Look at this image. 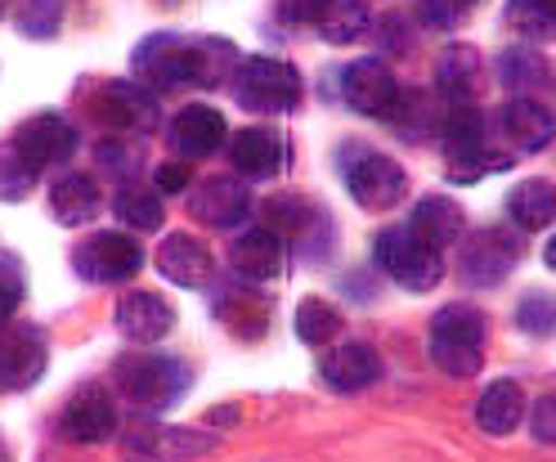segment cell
<instances>
[{
  "mask_svg": "<svg viewBox=\"0 0 556 462\" xmlns=\"http://www.w3.org/2000/svg\"><path fill=\"white\" fill-rule=\"evenodd\" d=\"M484 337H490V324L484 314L467 301L444 305L431 319V364L448 377H471L484 364Z\"/></svg>",
  "mask_w": 556,
  "mask_h": 462,
  "instance_id": "obj_1",
  "label": "cell"
},
{
  "mask_svg": "<svg viewBox=\"0 0 556 462\" xmlns=\"http://www.w3.org/2000/svg\"><path fill=\"white\" fill-rule=\"evenodd\" d=\"M113 373H117V390L130 404L144 409V413L170 409L189 390V382H193V373L176 360V354H157V350L122 354Z\"/></svg>",
  "mask_w": 556,
  "mask_h": 462,
  "instance_id": "obj_2",
  "label": "cell"
},
{
  "mask_svg": "<svg viewBox=\"0 0 556 462\" xmlns=\"http://www.w3.org/2000/svg\"><path fill=\"white\" fill-rule=\"evenodd\" d=\"M229 90H233V99L248 113L278 117V113H292L296 103H301V73H296L292 63H283V59L252 54V59L238 63Z\"/></svg>",
  "mask_w": 556,
  "mask_h": 462,
  "instance_id": "obj_3",
  "label": "cell"
},
{
  "mask_svg": "<svg viewBox=\"0 0 556 462\" xmlns=\"http://www.w3.org/2000/svg\"><path fill=\"white\" fill-rule=\"evenodd\" d=\"M372 261H377V270L387 274L391 283H400V288H408V292H431L435 283L444 278L440 247H431L427 238H417V234L404 229V225L377 234Z\"/></svg>",
  "mask_w": 556,
  "mask_h": 462,
  "instance_id": "obj_4",
  "label": "cell"
},
{
  "mask_svg": "<svg viewBox=\"0 0 556 462\" xmlns=\"http://www.w3.org/2000/svg\"><path fill=\"white\" fill-rule=\"evenodd\" d=\"M341 175H345V189H351V198L364 207V211H391L408 180H404V166L387 153H377V149H359L351 145L341 158Z\"/></svg>",
  "mask_w": 556,
  "mask_h": 462,
  "instance_id": "obj_5",
  "label": "cell"
},
{
  "mask_svg": "<svg viewBox=\"0 0 556 462\" xmlns=\"http://www.w3.org/2000/svg\"><path fill=\"white\" fill-rule=\"evenodd\" d=\"M130 73H135L139 86H149V90L193 86V37H180V32H153V37H144L135 46Z\"/></svg>",
  "mask_w": 556,
  "mask_h": 462,
  "instance_id": "obj_6",
  "label": "cell"
},
{
  "mask_svg": "<svg viewBox=\"0 0 556 462\" xmlns=\"http://www.w3.org/2000/svg\"><path fill=\"white\" fill-rule=\"evenodd\" d=\"M73 265L90 283H126L144 270V247H139L130 234H113V229L90 234L73 252Z\"/></svg>",
  "mask_w": 556,
  "mask_h": 462,
  "instance_id": "obj_7",
  "label": "cell"
},
{
  "mask_svg": "<svg viewBox=\"0 0 556 462\" xmlns=\"http://www.w3.org/2000/svg\"><path fill=\"white\" fill-rule=\"evenodd\" d=\"M400 82L395 73L381 59H355L351 67L341 73V99L351 103L359 117H377V122H391L395 103H400Z\"/></svg>",
  "mask_w": 556,
  "mask_h": 462,
  "instance_id": "obj_8",
  "label": "cell"
},
{
  "mask_svg": "<svg viewBox=\"0 0 556 462\" xmlns=\"http://www.w3.org/2000/svg\"><path fill=\"white\" fill-rule=\"evenodd\" d=\"M10 145L18 149V158L31 166V171H46V166H63L67 158L77 153V126L67 122L63 113H37V117H27Z\"/></svg>",
  "mask_w": 556,
  "mask_h": 462,
  "instance_id": "obj_9",
  "label": "cell"
},
{
  "mask_svg": "<svg viewBox=\"0 0 556 462\" xmlns=\"http://www.w3.org/2000/svg\"><path fill=\"white\" fill-rule=\"evenodd\" d=\"M248 207H252V193L238 175H206L189 189V216L206 229H233L248 221Z\"/></svg>",
  "mask_w": 556,
  "mask_h": 462,
  "instance_id": "obj_10",
  "label": "cell"
},
{
  "mask_svg": "<svg viewBox=\"0 0 556 462\" xmlns=\"http://www.w3.org/2000/svg\"><path fill=\"white\" fill-rule=\"evenodd\" d=\"M520 257V242L503 229H476L467 242H463V278L471 283V288H494V283H503L511 274Z\"/></svg>",
  "mask_w": 556,
  "mask_h": 462,
  "instance_id": "obj_11",
  "label": "cell"
},
{
  "mask_svg": "<svg viewBox=\"0 0 556 462\" xmlns=\"http://www.w3.org/2000/svg\"><path fill=\"white\" fill-rule=\"evenodd\" d=\"M63 436L77 445H99L117 436V400L103 386H81L63 409Z\"/></svg>",
  "mask_w": 556,
  "mask_h": 462,
  "instance_id": "obj_12",
  "label": "cell"
},
{
  "mask_svg": "<svg viewBox=\"0 0 556 462\" xmlns=\"http://www.w3.org/2000/svg\"><path fill=\"white\" fill-rule=\"evenodd\" d=\"M46 337L37 328H10L0 333V390H27L37 386L41 373H46Z\"/></svg>",
  "mask_w": 556,
  "mask_h": 462,
  "instance_id": "obj_13",
  "label": "cell"
},
{
  "mask_svg": "<svg viewBox=\"0 0 556 462\" xmlns=\"http://www.w3.org/2000/svg\"><path fill=\"white\" fill-rule=\"evenodd\" d=\"M176 328V310L157 292H126L117 301V333L135 346H153Z\"/></svg>",
  "mask_w": 556,
  "mask_h": 462,
  "instance_id": "obj_14",
  "label": "cell"
},
{
  "mask_svg": "<svg viewBox=\"0 0 556 462\" xmlns=\"http://www.w3.org/2000/svg\"><path fill=\"white\" fill-rule=\"evenodd\" d=\"M229 162L238 175H248V180H269V175L288 166V145L269 126H248V130L229 135Z\"/></svg>",
  "mask_w": 556,
  "mask_h": 462,
  "instance_id": "obj_15",
  "label": "cell"
},
{
  "mask_svg": "<svg viewBox=\"0 0 556 462\" xmlns=\"http://www.w3.org/2000/svg\"><path fill=\"white\" fill-rule=\"evenodd\" d=\"M94 113L103 122H113L117 130L126 126L144 130V126H157V95L139 82H109L94 99Z\"/></svg>",
  "mask_w": 556,
  "mask_h": 462,
  "instance_id": "obj_16",
  "label": "cell"
},
{
  "mask_svg": "<svg viewBox=\"0 0 556 462\" xmlns=\"http://www.w3.org/2000/svg\"><path fill=\"white\" fill-rule=\"evenodd\" d=\"M220 145H225V117L212 103H189V109H180L176 122H170V149L180 153V162L206 158Z\"/></svg>",
  "mask_w": 556,
  "mask_h": 462,
  "instance_id": "obj_17",
  "label": "cell"
},
{
  "mask_svg": "<svg viewBox=\"0 0 556 462\" xmlns=\"http://www.w3.org/2000/svg\"><path fill=\"white\" fill-rule=\"evenodd\" d=\"M212 270H216V261H212V252H206L202 238H193V234L162 238V247H157V274L170 278L176 288H202V283L212 278Z\"/></svg>",
  "mask_w": 556,
  "mask_h": 462,
  "instance_id": "obj_18",
  "label": "cell"
},
{
  "mask_svg": "<svg viewBox=\"0 0 556 462\" xmlns=\"http://www.w3.org/2000/svg\"><path fill=\"white\" fill-rule=\"evenodd\" d=\"M440 139H444V153L448 162H471L467 171H454V180H480V166L476 158H484V122H480V109L467 103V109H448V117L440 122Z\"/></svg>",
  "mask_w": 556,
  "mask_h": 462,
  "instance_id": "obj_19",
  "label": "cell"
},
{
  "mask_svg": "<svg viewBox=\"0 0 556 462\" xmlns=\"http://www.w3.org/2000/svg\"><path fill=\"white\" fill-rule=\"evenodd\" d=\"M229 265H233L238 278H248V283H269V278L283 274L288 247H283V238H278L274 229H248L233 242Z\"/></svg>",
  "mask_w": 556,
  "mask_h": 462,
  "instance_id": "obj_20",
  "label": "cell"
},
{
  "mask_svg": "<svg viewBox=\"0 0 556 462\" xmlns=\"http://www.w3.org/2000/svg\"><path fill=\"white\" fill-rule=\"evenodd\" d=\"M319 373H324V382L332 390H345V396H351V390H364V386H372L381 377V354L372 346H364V341H341V346H332L324 354Z\"/></svg>",
  "mask_w": 556,
  "mask_h": 462,
  "instance_id": "obj_21",
  "label": "cell"
},
{
  "mask_svg": "<svg viewBox=\"0 0 556 462\" xmlns=\"http://www.w3.org/2000/svg\"><path fill=\"white\" fill-rule=\"evenodd\" d=\"M126 445L139 453H153L162 462H185L212 449V436H198V432H180V426H157V422H135L126 426Z\"/></svg>",
  "mask_w": 556,
  "mask_h": 462,
  "instance_id": "obj_22",
  "label": "cell"
},
{
  "mask_svg": "<svg viewBox=\"0 0 556 462\" xmlns=\"http://www.w3.org/2000/svg\"><path fill=\"white\" fill-rule=\"evenodd\" d=\"M498 126H503V135L511 139V149H520V153H539V149H547L552 139H556V122H552V113L539 109L534 99H520V95L503 103Z\"/></svg>",
  "mask_w": 556,
  "mask_h": 462,
  "instance_id": "obj_23",
  "label": "cell"
},
{
  "mask_svg": "<svg viewBox=\"0 0 556 462\" xmlns=\"http://www.w3.org/2000/svg\"><path fill=\"white\" fill-rule=\"evenodd\" d=\"M408 229L417 238H427L431 247H448V242H458L467 234V211L448 198V193H431L413 207V221Z\"/></svg>",
  "mask_w": 556,
  "mask_h": 462,
  "instance_id": "obj_24",
  "label": "cell"
},
{
  "mask_svg": "<svg viewBox=\"0 0 556 462\" xmlns=\"http://www.w3.org/2000/svg\"><path fill=\"white\" fill-rule=\"evenodd\" d=\"M526 390H520L516 382H490L480 390V400H476V426L480 432H490V436H511L520 417H526Z\"/></svg>",
  "mask_w": 556,
  "mask_h": 462,
  "instance_id": "obj_25",
  "label": "cell"
},
{
  "mask_svg": "<svg viewBox=\"0 0 556 462\" xmlns=\"http://www.w3.org/2000/svg\"><path fill=\"white\" fill-rule=\"evenodd\" d=\"M435 86L448 99V109H467L476 103V86H480V54L471 46H448L440 67H435Z\"/></svg>",
  "mask_w": 556,
  "mask_h": 462,
  "instance_id": "obj_26",
  "label": "cell"
},
{
  "mask_svg": "<svg viewBox=\"0 0 556 462\" xmlns=\"http://www.w3.org/2000/svg\"><path fill=\"white\" fill-rule=\"evenodd\" d=\"M507 216L516 221V229L520 234H539V229H547L552 221H556V189L547 185V180H520V185H511V193H507Z\"/></svg>",
  "mask_w": 556,
  "mask_h": 462,
  "instance_id": "obj_27",
  "label": "cell"
},
{
  "mask_svg": "<svg viewBox=\"0 0 556 462\" xmlns=\"http://www.w3.org/2000/svg\"><path fill=\"white\" fill-rule=\"evenodd\" d=\"M50 207H54V221H63V225H86V221L99 216L103 193H99V185L90 180V175L73 171V175H63V180H54Z\"/></svg>",
  "mask_w": 556,
  "mask_h": 462,
  "instance_id": "obj_28",
  "label": "cell"
},
{
  "mask_svg": "<svg viewBox=\"0 0 556 462\" xmlns=\"http://www.w3.org/2000/svg\"><path fill=\"white\" fill-rule=\"evenodd\" d=\"M238 46L233 41H220V37H193V86L202 90H220L225 82H233L238 73Z\"/></svg>",
  "mask_w": 556,
  "mask_h": 462,
  "instance_id": "obj_29",
  "label": "cell"
},
{
  "mask_svg": "<svg viewBox=\"0 0 556 462\" xmlns=\"http://www.w3.org/2000/svg\"><path fill=\"white\" fill-rule=\"evenodd\" d=\"M368 27H372V10L364 0H328V10L319 18V37L328 46H355L368 37Z\"/></svg>",
  "mask_w": 556,
  "mask_h": 462,
  "instance_id": "obj_30",
  "label": "cell"
},
{
  "mask_svg": "<svg viewBox=\"0 0 556 462\" xmlns=\"http://www.w3.org/2000/svg\"><path fill=\"white\" fill-rule=\"evenodd\" d=\"M113 211H117V221H122L126 229H162V221H166L162 193H157V189H139V185L117 189Z\"/></svg>",
  "mask_w": 556,
  "mask_h": 462,
  "instance_id": "obj_31",
  "label": "cell"
},
{
  "mask_svg": "<svg viewBox=\"0 0 556 462\" xmlns=\"http://www.w3.org/2000/svg\"><path fill=\"white\" fill-rule=\"evenodd\" d=\"M503 14L526 41H556V0H507Z\"/></svg>",
  "mask_w": 556,
  "mask_h": 462,
  "instance_id": "obj_32",
  "label": "cell"
},
{
  "mask_svg": "<svg viewBox=\"0 0 556 462\" xmlns=\"http://www.w3.org/2000/svg\"><path fill=\"white\" fill-rule=\"evenodd\" d=\"M296 337L305 346H328L332 337H341V310L328 305L324 297H305L296 305Z\"/></svg>",
  "mask_w": 556,
  "mask_h": 462,
  "instance_id": "obj_33",
  "label": "cell"
},
{
  "mask_svg": "<svg viewBox=\"0 0 556 462\" xmlns=\"http://www.w3.org/2000/svg\"><path fill=\"white\" fill-rule=\"evenodd\" d=\"M14 27L31 41H50L63 27V0H18Z\"/></svg>",
  "mask_w": 556,
  "mask_h": 462,
  "instance_id": "obj_34",
  "label": "cell"
},
{
  "mask_svg": "<svg viewBox=\"0 0 556 462\" xmlns=\"http://www.w3.org/2000/svg\"><path fill=\"white\" fill-rule=\"evenodd\" d=\"M498 82L507 90H534L547 82V63L534 50H503L498 59Z\"/></svg>",
  "mask_w": 556,
  "mask_h": 462,
  "instance_id": "obj_35",
  "label": "cell"
},
{
  "mask_svg": "<svg viewBox=\"0 0 556 462\" xmlns=\"http://www.w3.org/2000/svg\"><path fill=\"white\" fill-rule=\"evenodd\" d=\"M516 328L526 337H552L556 333V297L552 292H526L516 305Z\"/></svg>",
  "mask_w": 556,
  "mask_h": 462,
  "instance_id": "obj_36",
  "label": "cell"
},
{
  "mask_svg": "<svg viewBox=\"0 0 556 462\" xmlns=\"http://www.w3.org/2000/svg\"><path fill=\"white\" fill-rule=\"evenodd\" d=\"M37 185V171H31L14 145H0V202H23Z\"/></svg>",
  "mask_w": 556,
  "mask_h": 462,
  "instance_id": "obj_37",
  "label": "cell"
},
{
  "mask_svg": "<svg viewBox=\"0 0 556 462\" xmlns=\"http://www.w3.org/2000/svg\"><path fill=\"white\" fill-rule=\"evenodd\" d=\"M391 122H395L400 135H413V139H417V135H427L431 126L440 130V117L431 113V99H427V95H400Z\"/></svg>",
  "mask_w": 556,
  "mask_h": 462,
  "instance_id": "obj_38",
  "label": "cell"
},
{
  "mask_svg": "<svg viewBox=\"0 0 556 462\" xmlns=\"http://www.w3.org/2000/svg\"><path fill=\"white\" fill-rule=\"evenodd\" d=\"M328 0H278V18L288 27H319Z\"/></svg>",
  "mask_w": 556,
  "mask_h": 462,
  "instance_id": "obj_39",
  "label": "cell"
},
{
  "mask_svg": "<svg viewBox=\"0 0 556 462\" xmlns=\"http://www.w3.org/2000/svg\"><path fill=\"white\" fill-rule=\"evenodd\" d=\"M23 301V283H18V270L10 257H0V324H10L14 310Z\"/></svg>",
  "mask_w": 556,
  "mask_h": 462,
  "instance_id": "obj_40",
  "label": "cell"
},
{
  "mask_svg": "<svg viewBox=\"0 0 556 462\" xmlns=\"http://www.w3.org/2000/svg\"><path fill=\"white\" fill-rule=\"evenodd\" d=\"M530 432L539 445H556V396H543L539 404H530Z\"/></svg>",
  "mask_w": 556,
  "mask_h": 462,
  "instance_id": "obj_41",
  "label": "cell"
},
{
  "mask_svg": "<svg viewBox=\"0 0 556 462\" xmlns=\"http://www.w3.org/2000/svg\"><path fill=\"white\" fill-rule=\"evenodd\" d=\"M153 180L157 193H189V162H162Z\"/></svg>",
  "mask_w": 556,
  "mask_h": 462,
  "instance_id": "obj_42",
  "label": "cell"
},
{
  "mask_svg": "<svg viewBox=\"0 0 556 462\" xmlns=\"http://www.w3.org/2000/svg\"><path fill=\"white\" fill-rule=\"evenodd\" d=\"M94 153H99V166H103V171H117V175H130V149L122 145V139H103V145H99Z\"/></svg>",
  "mask_w": 556,
  "mask_h": 462,
  "instance_id": "obj_43",
  "label": "cell"
},
{
  "mask_svg": "<svg viewBox=\"0 0 556 462\" xmlns=\"http://www.w3.org/2000/svg\"><path fill=\"white\" fill-rule=\"evenodd\" d=\"M387 41H391V54H408V32L400 27V18L387 23Z\"/></svg>",
  "mask_w": 556,
  "mask_h": 462,
  "instance_id": "obj_44",
  "label": "cell"
},
{
  "mask_svg": "<svg viewBox=\"0 0 556 462\" xmlns=\"http://www.w3.org/2000/svg\"><path fill=\"white\" fill-rule=\"evenodd\" d=\"M448 10H467V5H476V0H444Z\"/></svg>",
  "mask_w": 556,
  "mask_h": 462,
  "instance_id": "obj_45",
  "label": "cell"
},
{
  "mask_svg": "<svg viewBox=\"0 0 556 462\" xmlns=\"http://www.w3.org/2000/svg\"><path fill=\"white\" fill-rule=\"evenodd\" d=\"M547 265H552V270H556V238H552V242H547Z\"/></svg>",
  "mask_w": 556,
  "mask_h": 462,
  "instance_id": "obj_46",
  "label": "cell"
},
{
  "mask_svg": "<svg viewBox=\"0 0 556 462\" xmlns=\"http://www.w3.org/2000/svg\"><path fill=\"white\" fill-rule=\"evenodd\" d=\"M5 10H10V0H0V18H5Z\"/></svg>",
  "mask_w": 556,
  "mask_h": 462,
  "instance_id": "obj_47",
  "label": "cell"
},
{
  "mask_svg": "<svg viewBox=\"0 0 556 462\" xmlns=\"http://www.w3.org/2000/svg\"><path fill=\"white\" fill-rule=\"evenodd\" d=\"M0 462H14V458H10V453H5V449H0Z\"/></svg>",
  "mask_w": 556,
  "mask_h": 462,
  "instance_id": "obj_48",
  "label": "cell"
},
{
  "mask_svg": "<svg viewBox=\"0 0 556 462\" xmlns=\"http://www.w3.org/2000/svg\"><path fill=\"white\" fill-rule=\"evenodd\" d=\"M547 82H556V67H552V73H547Z\"/></svg>",
  "mask_w": 556,
  "mask_h": 462,
  "instance_id": "obj_49",
  "label": "cell"
}]
</instances>
